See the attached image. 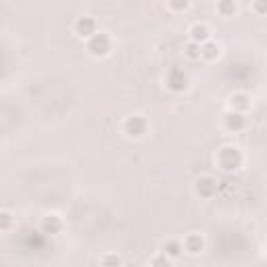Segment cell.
Returning <instances> with one entry per match:
<instances>
[{
	"mask_svg": "<svg viewBox=\"0 0 267 267\" xmlns=\"http://www.w3.org/2000/svg\"><path fill=\"white\" fill-rule=\"evenodd\" d=\"M232 107L236 109V113H242L250 107V98L247 94H234L232 96Z\"/></svg>",
	"mask_w": 267,
	"mask_h": 267,
	"instance_id": "11",
	"label": "cell"
},
{
	"mask_svg": "<svg viewBox=\"0 0 267 267\" xmlns=\"http://www.w3.org/2000/svg\"><path fill=\"white\" fill-rule=\"evenodd\" d=\"M196 192H199L202 199H211V196L217 192V182L213 178H209V175H205V178H200L196 182Z\"/></svg>",
	"mask_w": 267,
	"mask_h": 267,
	"instance_id": "6",
	"label": "cell"
},
{
	"mask_svg": "<svg viewBox=\"0 0 267 267\" xmlns=\"http://www.w3.org/2000/svg\"><path fill=\"white\" fill-rule=\"evenodd\" d=\"M171 9H178V11L188 9V2H186V0H184V2H171Z\"/></svg>",
	"mask_w": 267,
	"mask_h": 267,
	"instance_id": "20",
	"label": "cell"
},
{
	"mask_svg": "<svg viewBox=\"0 0 267 267\" xmlns=\"http://www.w3.org/2000/svg\"><path fill=\"white\" fill-rule=\"evenodd\" d=\"M75 33L80 38H92L94 33H96V23H94V19L92 17H82V19H77V23H75Z\"/></svg>",
	"mask_w": 267,
	"mask_h": 267,
	"instance_id": "5",
	"label": "cell"
},
{
	"mask_svg": "<svg viewBox=\"0 0 267 267\" xmlns=\"http://www.w3.org/2000/svg\"><path fill=\"white\" fill-rule=\"evenodd\" d=\"M152 267H171V261L167 259V255H159L152 259Z\"/></svg>",
	"mask_w": 267,
	"mask_h": 267,
	"instance_id": "17",
	"label": "cell"
},
{
	"mask_svg": "<svg viewBox=\"0 0 267 267\" xmlns=\"http://www.w3.org/2000/svg\"><path fill=\"white\" fill-rule=\"evenodd\" d=\"M167 86H169L173 92H184L188 88V75L184 73V69L173 67L169 75H167Z\"/></svg>",
	"mask_w": 267,
	"mask_h": 267,
	"instance_id": "3",
	"label": "cell"
},
{
	"mask_svg": "<svg viewBox=\"0 0 267 267\" xmlns=\"http://www.w3.org/2000/svg\"><path fill=\"white\" fill-rule=\"evenodd\" d=\"M186 54H188V59H200L202 57V46L200 44H196V42H190V44H186Z\"/></svg>",
	"mask_w": 267,
	"mask_h": 267,
	"instance_id": "13",
	"label": "cell"
},
{
	"mask_svg": "<svg viewBox=\"0 0 267 267\" xmlns=\"http://www.w3.org/2000/svg\"><path fill=\"white\" fill-rule=\"evenodd\" d=\"M9 226H11V215L2 213V230H9Z\"/></svg>",
	"mask_w": 267,
	"mask_h": 267,
	"instance_id": "19",
	"label": "cell"
},
{
	"mask_svg": "<svg viewBox=\"0 0 267 267\" xmlns=\"http://www.w3.org/2000/svg\"><path fill=\"white\" fill-rule=\"evenodd\" d=\"M190 36H192V42H196V44H207L209 42V30L205 25H200V23H196L194 27H192V32H190Z\"/></svg>",
	"mask_w": 267,
	"mask_h": 267,
	"instance_id": "10",
	"label": "cell"
},
{
	"mask_svg": "<svg viewBox=\"0 0 267 267\" xmlns=\"http://www.w3.org/2000/svg\"><path fill=\"white\" fill-rule=\"evenodd\" d=\"M88 50L94 54V57H104L111 50V40L107 33H94L88 42Z\"/></svg>",
	"mask_w": 267,
	"mask_h": 267,
	"instance_id": "2",
	"label": "cell"
},
{
	"mask_svg": "<svg viewBox=\"0 0 267 267\" xmlns=\"http://www.w3.org/2000/svg\"><path fill=\"white\" fill-rule=\"evenodd\" d=\"M226 128L232 130V132H238L244 128V115L242 113H236V111H232V113L226 115Z\"/></svg>",
	"mask_w": 267,
	"mask_h": 267,
	"instance_id": "8",
	"label": "cell"
},
{
	"mask_svg": "<svg viewBox=\"0 0 267 267\" xmlns=\"http://www.w3.org/2000/svg\"><path fill=\"white\" fill-rule=\"evenodd\" d=\"M186 250L188 252H192V255H196V252H200L202 247H205V240H202V236L200 234H190L186 238Z\"/></svg>",
	"mask_w": 267,
	"mask_h": 267,
	"instance_id": "9",
	"label": "cell"
},
{
	"mask_svg": "<svg viewBox=\"0 0 267 267\" xmlns=\"http://www.w3.org/2000/svg\"><path fill=\"white\" fill-rule=\"evenodd\" d=\"M217 57H219V46H217L215 42H207V44H202V59L213 61Z\"/></svg>",
	"mask_w": 267,
	"mask_h": 267,
	"instance_id": "12",
	"label": "cell"
},
{
	"mask_svg": "<svg viewBox=\"0 0 267 267\" xmlns=\"http://www.w3.org/2000/svg\"><path fill=\"white\" fill-rule=\"evenodd\" d=\"M163 250H165L167 257H178L180 252H182V244H180L178 240H169V242H165Z\"/></svg>",
	"mask_w": 267,
	"mask_h": 267,
	"instance_id": "14",
	"label": "cell"
},
{
	"mask_svg": "<svg viewBox=\"0 0 267 267\" xmlns=\"http://www.w3.org/2000/svg\"><path fill=\"white\" fill-rule=\"evenodd\" d=\"M217 159H219V165L226 171H234L242 163V154H240V150H238V149H234V146H226V149H221L219 150V157H217Z\"/></svg>",
	"mask_w": 267,
	"mask_h": 267,
	"instance_id": "1",
	"label": "cell"
},
{
	"mask_svg": "<svg viewBox=\"0 0 267 267\" xmlns=\"http://www.w3.org/2000/svg\"><path fill=\"white\" fill-rule=\"evenodd\" d=\"M252 9H255L257 13H261V15H265V13H267V2H265V0H259V2L252 4Z\"/></svg>",
	"mask_w": 267,
	"mask_h": 267,
	"instance_id": "18",
	"label": "cell"
},
{
	"mask_svg": "<svg viewBox=\"0 0 267 267\" xmlns=\"http://www.w3.org/2000/svg\"><path fill=\"white\" fill-rule=\"evenodd\" d=\"M146 121L142 117H138V115H134V117H130L128 121H125V134H128L130 138H140V136H144L146 134Z\"/></svg>",
	"mask_w": 267,
	"mask_h": 267,
	"instance_id": "4",
	"label": "cell"
},
{
	"mask_svg": "<svg viewBox=\"0 0 267 267\" xmlns=\"http://www.w3.org/2000/svg\"><path fill=\"white\" fill-rule=\"evenodd\" d=\"M217 11H219L223 17H228V15H232V13L236 11V4L234 2H219V4H217Z\"/></svg>",
	"mask_w": 267,
	"mask_h": 267,
	"instance_id": "16",
	"label": "cell"
},
{
	"mask_svg": "<svg viewBox=\"0 0 267 267\" xmlns=\"http://www.w3.org/2000/svg\"><path fill=\"white\" fill-rule=\"evenodd\" d=\"M42 230H44V234H59L63 230V223L59 217L48 215V217H44V221H42Z\"/></svg>",
	"mask_w": 267,
	"mask_h": 267,
	"instance_id": "7",
	"label": "cell"
},
{
	"mask_svg": "<svg viewBox=\"0 0 267 267\" xmlns=\"http://www.w3.org/2000/svg\"><path fill=\"white\" fill-rule=\"evenodd\" d=\"M100 265L102 267H121V259L117 255H104L100 259Z\"/></svg>",
	"mask_w": 267,
	"mask_h": 267,
	"instance_id": "15",
	"label": "cell"
}]
</instances>
